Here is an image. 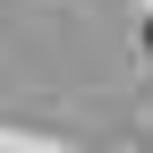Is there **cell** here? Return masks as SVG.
Returning <instances> with one entry per match:
<instances>
[{
	"mask_svg": "<svg viewBox=\"0 0 153 153\" xmlns=\"http://www.w3.org/2000/svg\"><path fill=\"white\" fill-rule=\"evenodd\" d=\"M145 43H153V26H145Z\"/></svg>",
	"mask_w": 153,
	"mask_h": 153,
	"instance_id": "1",
	"label": "cell"
}]
</instances>
